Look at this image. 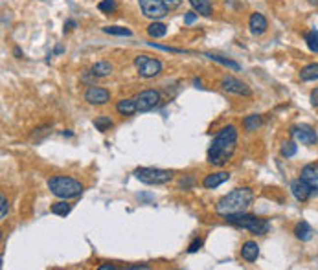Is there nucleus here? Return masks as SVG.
<instances>
[{
  "label": "nucleus",
  "mask_w": 318,
  "mask_h": 270,
  "mask_svg": "<svg viewBox=\"0 0 318 270\" xmlns=\"http://www.w3.org/2000/svg\"><path fill=\"white\" fill-rule=\"evenodd\" d=\"M237 146V129L235 125H224L217 131L212 146L208 149V162L215 167H223L234 156Z\"/></svg>",
  "instance_id": "nucleus-1"
},
{
  "label": "nucleus",
  "mask_w": 318,
  "mask_h": 270,
  "mask_svg": "<svg viewBox=\"0 0 318 270\" xmlns=\"http://www.w3.org/2000/svg\"><path fill=\"white\" fill-rule=\"evenodd\" d=\"M252 201H254V193L250 187H235L217 201L215 211L223 217L230 213H241L252 204Z\"/></svg>",
  "instance_id": "nucleus-2"
},
{
  "label": "nucleus",
  "mask_w": 318,
  "mask_h": 270,
  "mask_svg": "<svg viewBox=\"0 0 318 270\" xmlns=\"http://www.w3.org/2000/svg\"><path fill=\"white\" fill-rule=\"evenodd\" d=\"M48 189L52 195H56L59 199H76L83 193V184L79 180L66 177V175H56L48 179Z\"/></svg>",
  "instance_id": "nucleus-3"
},
{
  "label": "nucleus",
  "mask_w": 318,
  "mask_h": 270,
  "mask_svg": "<svg viewBox=\"0 0 318 270\" xmlns=\"http://www.w3.org/2000/svg\"><path fill=\"white\" fill-rule=\"evenodd\" d=\"M224 221L228 224H234L237 228H243V230H249L252 232L254 236H265L267 232L270 230V222L267 219H261V217H256V215H250V213H230V215H224Z\"/></svg>",
  "instance_id": "nucleus-4"
},
{
  "label": "nucleus",
  "mask_w": 318,
  "mask_h": 270,
  "mask_svg": "<svg viewBox=\"0 0 318 270\" xmlns=\"http://www.w3.org/2000/svg\"><path fill=\"white\" fill-rule=\"evenodd\" d=\"M134 177L144 182L147 186H162L167 184L169 180L173 179V173L167 171V169H159V167H138L134 169Z\"/></svg>",
  "instance_id": "nucleus-5"
},
{
  "label": "nucleus",
  "mask_w": 318,
  "mask_h": 270,
  "mask_svg": "<svg viewBox=\"0 0 318 270\" xmlns=\"http://www.w3.org/2000/svg\"><path fill=\"white\" fill-rule=\"evenodd\" d=\"M134 68L142 77H157L162 72V62L151 56H136L134 57Z\"/></svg>",
  "instance_id": "nucleus-6"
},
{
  "label": "nucleus",
  "mask_w": 318,
  "mask_h": 270,
  "mask_svg": "<svg viewBox=\"0 0 318 270\" xmlns=\"http://www.w3.org/2000/svg\"><path fill=\"white\" fill-rule=\"evenodd\" d=\"M138 4H140V9H142L144 17L151 19V21H160V19H164L167 15V9H169V7L164 4V0H138Z\"/></svg>",
  "instance_id": "nucleus-7"
},
{
  "label": "nucleus",
  "mask_w": 318,
  "mask_h": 270,
  "mask_svg": "<svg viewBox=\"0 0 318 270\" xmlns=\"http://www.w3.org/2000/svg\"><path fill=\"white\" fill-rule=\"evenodd\" d=\"M134 101H136V107H138V112H147L155 109L157 105L160 103V92L155 89L149 90H142L134 96Z\"/></svg>",
  "instance_id": "nucleus-8"
},
{
  "label": "nucleus",
  "mask_w": 318,
  "mask_h": 270,
  "mask_svg": "<svg viewBox=\"0 0 318 270\" xmlns=\"http://www.w3.org/2000/svg\"><path fill=\"white\" fill-rule=\"evenodd\" d=\"M221 89L228 94H235V96H245L250 97L252 96V90L247 83H243L241 79H237L234 76H224L221 79Z\"/></svg>",
  "instance_id": "nucleus-9"
},
{
  "label": "nucleus",
  "mask_w": 318,
  "mask_h": 270,
  "mask_svg": "<svg viewBox=\"0 0 318 270\" xmlns=\"http://www.w3.org/2000/svg\"><path fill=\"white\" fill-rule=\"evenodd\" d=\"M83 99L89 105H105L111 101V92L101 89V87L89 85V89L85 90V94H83Z\"/></svg>",
  "instance_id": "nucleus-10"
},
{
  "label": "nucleus",
  "mask_w": 318,
  "mask_h": 270,
  "mask_svg": "<svg viewBox=\"0 0 318 270\" xmlns=\"http://www.w3.org/2000/svg\"><path fill=\"white\" fill-rule=\"evenodd\" d=\"M290 134L298 140V142H302L304 146H313V144H317V131L309 127V125H294V127H290Z\"/></svg>",
  "instance_id": "nucleus-11"
},
{
  "label": "nucleus",
  "mask_w": 318,
  "mask_h": 270,
  "mask_svg": "<svg viewBox=\"0 0 318 270\" xmlns=\"http://www.w3.org/2000/svg\"><path fill=\"white\" fill-rule=\"evenodd\" d=\"M290 193L294 195V199H296V201L305 202L313 195V189L304 179H296V180H292V182H290Z\"/></svg>",
  "instance_id": "nucleus-12"
},
{
  "label": "nucleus",
  "mask_w": 318,
  "mask_h": 270,
  "mask_svg": "<svg viewBox=\"0 0 318 270\" xmlns=\"http://www.w3.org/2000/svg\"><path fill=\"white\" fill-rule=\"evenodd\" d=\"M249 28H250V33L252 35H263L269 28V22L265 19V15L263 13H252L249 19Z\"/></svg>",
  "instance_id": "nucleus-13"
},
{
  "label": "nucleus",
  "mask_w": 318,
  "mask_h": 270,
  "mask_svg": "<svg viewBox=\"0 0 318 270\" xmlns=\"http://www.w3.org/2000/svg\"><path fill=\"white\" fill-rule=\"evenodd\" d=\"M302 177L300 179H304L309 186H311L313 189V195L318 193V167L315 166V164H307V166H304V169H302Z\"/></svg>",
  "instance_id": "nucleus-14"
},
{
  "label": "nucleus",
  "mask_w": 318,
  "mask_h": 270,
  "mask_svg": "<svg viewBox=\"0 0 318 270\" xmlns=\"http://www.w3.org/2000/svg\"><path fill=\"white\" fill-rule=\"evenodd\" d=\"M228 179H230L228 171H217V173H210V175H206V177H204V180H202V186L206 187V189H215V187H219L221 184H224Z\"/></svg>",
  "instance_id": "nucleus-15"
},
{
  "label": "nucleus",
  "mask_w": 318,
  "mask_h": 270,
  "mask_svg": "<svg viewBox=\"0 0 318 270\" xmlns=\"http://www.w3.org/2000/svg\"><path fill=\"white\" fill-rule=\"evenodd\" d=\"M241 257L247 263H254L259 257V246L256 241H245L241 246Z\"/></svg>",
  "instance_id": "nucleus-16"
},
{
  "label": "nucleus",
  "mask_w": 318,
  "mask_h": 270,
  "mask_svg": "<svg viewBox=\"0 0 318 270\" xmlns=\"http://www.w3.org/2000/svg\"><path fill=\"white\" fill-rule=\"evenodd\" d=\"M116 111H118V114H122V116H132L134 112H138V107H136L134 97H132V99H120L116 103Z\"/></svg>",
  "instance_id": "nucleus-17"
},
{
  "label": "nucleus",
  "mask_w": 318,
  "mask_h": 270,
  "mask_svg": "<svg viewBox=\"0 0 318 270\" xmlns=\"http://www.w3.org/2000/svg\"><path fill=\"white\" fill-rule=\"evenodd\" d=\"M188 2L191 4L193 11H197V13L202 15V17H210V15H212V9H214L212 0H188Z\"/></svg>",
  "instance_id": "nucleus-18"
},
{
  "label": "nucleus",
  "mask_w": 318,
  "mask_h": 270,
  "mask_svg": "<svg viewBox=\"0 0 318 270\" xmlns=\"http://www.w3.org/2000/svg\"><path fill=\"white\" fill-rule=\"evenodd\" d=\"M261 125H263V118L259 116V114H249V116H245V118H243V129H245L247 132L257 131Z\"/></svg>",
  "instance_id": "nucleus-19"
},
{
  "label": "nucleus",
  "mask_w": 318,
  "mask_h": 270,
  "mask_svg": "<svg viewBox=\"0 0 318 270\" xmlns=\"http://www.w3.org/2000/svg\"><path fill=\"white\" fill-rule=\"evenodd\" d=\"M167 33V26L164 22L160 21H153L149 26H147V35L151 37V39H160V37H164Z\"/></svg>",
  "instance_id": "nucleus-20"
},
{
  "label": "nucleus",
  "mask_w": 318,
  "mask_h": 270,
  "mask_svg": "<svg viewBox=\"0 0 318 270\" xmlns=\"http://www.w3.org/2000/svg\"><path fill=\"white\" fill-rule=\"evenodd\" d=\"M294 236L300 239V241H309L313 237V228L309 226V222H298L296 226H294Z\"/></svg>",
  "instance_id": "nucleus-21"
},
{
  "label": "nucleus",
  "mask_w": 318,
  "mask_h": 270,
  "mask_svg": "<svg viewBox=\"0 0 318 270\" xmlns=\"http://www.w3.org/2000/svg\"><path fill=\"white\" fill-rule=\"evenodd\" d=\"M92 74L96 77H105V76H111L112 74V64L109 61H97L92 64Z\"/></svg>",
  "instance_id": "nucleus-22"
},
{
  "label": "nucleus",
  "mask_w": 318,
  "mask_h": 270,
  "mask_svg": "<svg viewBox=\"0 0 318 270\" xmlns=\"http://www.w3.org/2000/svg\"><path fill=\"white\" fill-rule=\"evenodd\" d=\"M300 79L302 81H315L318 79V62H311L300 70Z\"/></svg>",
  "instance_id": "nucleus-23"
},
{
  "label": "nucleus",
  "mask_w": 318,
  "mask_h": 270,
  "mask_svg": "<svg viewBox=\"0 0 318 270\" xmlns=\"http://www.w3.org/2000/svg\"><path fill=\"white\" fill-rule=\"evenodd\" d=\"M52 213L59 215V217H66V215L72 211V204L66 202V199H63L61 202H56V204H52V208H50Z\"/></svg>",
  "instance_id": "nucleus-24"
},
{
  "label": "nucleus",
  "mask_w": 318,
  "mask_h": 270,
  "mask_svg": "<svg viewBox=\"0 0 318 270\" xmlns=\"http://www.w3.org/2000/svg\"><path fill=\"white\" fill-rule=\"evenodd\" d=\"M206 57L208 59H212V61H215V62H219V64H223V66H226V68L235 70V72H239V70H241V66H239L235 61H232V59H224V57L214 56V54H206Z\"/></svg>",
  "instance_id": "nucleus-25"
},
{
  "label": "nucleus",
  "mask_w": 318,
  "mask_h": 270,
  "mask_svg": "<svg viewBox=\"0 0 318 270\" xmlns=\"http://www.w3.org/2000/svg\"><path fill=\"white\" fill-rule=\"evenodd\" d=\"M92 123H94V127H96L99 132H107L112 125H114V121H112L109 116H97V118H94Z\"/></svg>",
  "instance_id": "nucleus-26"
},
{
  "label": "nucleus",
  "mask_w": 318,
  "mask_h": 270,
  "mask_svg": "<svg viewBox=\"0 0 318 270\" xmlns=\"http://www.w3.org/2000/svg\"><path fill=\"white\" fill-rule=\"evenodd\" d=\"M305 42H307V48L318 54V31L317 30H309L307 33H305Z\"/></svg>",
  "instance_id": "nucleus-27"
},
{
  "label": "nucleus",
  "mask_w": 318,
  "mask_h": 270,
  "mask_svg": "<svg viewBox=\"0 0 318 270\" xmlns=\"http://www.w3.org/2000/svg\"><path fill=\"white\" fill-rule=\"evenodd\" d=\"M298 151V146L294 144V142H284L282 144V149H280V154L284 156V158H290V156H294Z\"/></svg>",
  "instance_id": "nucleus-28"
},
{
  "label": "nucleus",
  "mask_w": 318,
  "mask_h": 270,
  "mask_svg": "<svg viewBox=\"0 0 318 270\" xmlns=\"http://www.w3.org/2000/svg\"><path fill=\"white\" fill-rule=\"evenodd\" d=\"M116 7H118L116 0H101V2L97 4V9H99L101 13H112Z\"/></svg>",
  "instance_id": "nucleus-29"
},
{
  "label": "nucleus",
  "mask_w": 318,
  "mask_h": 270,
  "mask_svg": "<svg viewBox=\"0 0 318 270\" xmlns=\"http://www.w3.org/2000/svg\"><path fill=\"white\" fill-rule=\"evenodd\" d=\"M103 31L109 35H120V37H129L131 35V30L122 28V26H107V28H103Z\"/></svg>",
  "instance_id": "nucleus-30"
},
{
  "label": "nucleus",
  "mask_w": 318,
  "mask_h": 270,
  "mask_svg": "<svg viewBox=\"0 0 318 270\" xmlns=\"http://www.w3.org/2000/svg\"><path fill=\"white\" fill-rule=\"evenodd\" d=\"M195 186V180L191 175H186L179 180V189H191Z\"/></svg>",
  "instance_id": "nucleus-31"
},
{
  "label": "nucleus",
  "mask_w": 318,
  "mask_h": 270,
  "mask_svg": "<svg viewBox=\"0 0 318 270\" xmlns=\"http://www.w3.org/2000/svg\"><path fill=\"white\" fill-rule=\"evenodd\" d=\"M7 210H9V202H7L6 195H2L0 197V217H2V221L7 217Z\"/></svg>",
  "instance_id": "nucleus-32"
},
{
  "label": "nucleus",
  "mask_w": 318,
  "mask_h": 270,
  "mask_svg": "<svg viewBox=\"0 0 318 270\" xmlns=\"http://www.w3.org/2000/svg\"><path fill=\"white\" fill-rule=\"evenodd\" d=\"M202 248V239L201 237H197V239H193V241L190 242V246H188V254H195L197 250Z\"/></svg>",
  "instance_id": "nucleus-33"
},
{
  "label": "nucleus",
  "mask_w": 318,
  "mask_h": 270,
  "mask_svg": "<svg viewBox=\"0 0 318 270\" xmlns=\"http://www.w3.org/2000/svg\"><path fill=\"white\" fill-rule=\"evenodd\" d=\"M149 46H155L159 50H164V52H171V54H184V50H179V48H171V46H162V44H157V42H147Z\"/></svg>",
  "instance_id": "nucleus-34"
},
{
  "label": "nucleus",
  "mask_w": 318,
  "mask_h": 270,
  "mask_svg": "<svg viewBox=\"0 0 318 270\" xmlns=\"http://www.w3.org/2000/svg\"><path fill=\"white\" fill-rule=\"evenodd\" d=\"M50 125H44V127H39V129H35V132H33V138H37V136H42V134H48L50 132Z\"/></svg>",
  "instance_id": "nucleus-35"
},
{
  "label": "nucleus",
  "mask_w": 318,
  "mask_h": 270,
  "mask_svg": "<svg viewBox=\"0 0 318 270\" xmlns=\"http://www.w3.org/2000/svg\"><path fill=\"white\" fill-rule=\"evenodd\" d=\"M197 11H188L186 13V17H184V22H186V24H193L195 21H197Z\"/></svg>",
  "instance_id": "nucleus-36"
},
{
  "label": "nucleus",
  "mask_w": 318,
  "mask_h": 270,
  "mask_svg": "<svg viewBox=\"0 0 318 270\" xmlns=\"http://www.w3.org/2000/svg\"><path fill=\"white\" fill-rule=\"evenodd\" d=\"M309 101H311L313 107H318V87L311 90V94H309Z\"/></svg>",
  "instance_id": "nucleus-37"
},
{
  "label": "nucleus",
  "mask_w": 318,
  "mask_h": 270,
  "mask_svg": "<svg viewBox=\"0 0 318 270\" xmlns=\"http://www.w3.org/2000/svg\"><path fill=\"white\" fill-rule=\"evenodd\" d=\"M125 269L127 270H147L149 269V265H145V263H140V265H127V267H125Z\"/></svg>",
  "instance_id": "nucleus-38"
},
{
  "label": "nucleus",
  "mask_w": 318,
  "mask_h": 270,
  "mask_svg": "<svg viewBox=\"0 0 318 270\" xmlns=\"http://www.w3.org/2000/svg\"><path fill=\"white\" fill-rule=\"evenodd\" d=\"M164 4H166L169 9H173V7H179L182 4V0H164Z\"/></svg>",
  "instance_id": "nucleus-39"
},
{
  "label": "nucleus",
  "mask_w": 318,
  "mask_h": 270,
  "mask_svg": "<svg viewBox=\"0 0 318 270\" xmlns=\"http://www.w3.org/2000/svg\"><path fill=\"white\" fill-rule=\"evenodd\" d=\"M76 26H77L76 21H66V22H64V33H66V31H70V30H74Z\"/></svg>",
  "instance_id": "nucleus-40"
},
{
  "label": "nucleus",
  "mask_w": 318,
  "mask_h": 270,
  "mask_svg": "<svg viewBox=\"0 0 318 270\" xmlns=\"http://www.w3.org/2000/svg\"><path fill=\"white\" fill-rule=\"evenodd\" d=\"M118 267L116 265H112V263H103V265H99L97 267V270H116Z\"/></svg>",
  "instance_id": "nucleus-41"
},
{
  "label": "nucleus",
  "mask_w": 318,
  "mask_h": 270,
  "mask_svg": "<svg viewBox=\"0 0 318 270\" xmlns=\"http://www.w3.org/2000/svg\"><path fill=\"white\" fill-rule=\"evenodd\" d=\"M13 54H15V57H19V59H21V57H22L21 50H19V48H15V50H13Z\"/></svg>",
  "instance_id": "nucleus-42"
},
{
  "label": "nucleus",
  "mask_w": 318,
  "mask_h": 270,
  "mask_svg": "<svg viewBox=\"0 0 318 270\" xmlns=\"http://www.w3.org/2000/svg\"><path fill=\"white\" fill-rule=\"evenodd\" d=\"M309 2H311L313 6H318V0H309Z\"/></svg>",
  "instance_id": "nucleus-43"
}]
</instances>
